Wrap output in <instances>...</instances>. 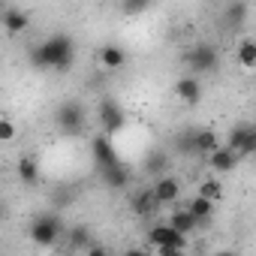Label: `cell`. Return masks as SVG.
Segmentation results:
<instances>
[{
  "instance_id": "6da1fadb",
  "label": "cell",
  "mask_w": 256,
  "mask_h": 256,
  "mask_svg": "<svg viewBox=\"0 0 256 256\" xmlns=\"http://www.w3.org/2000/svg\"><path fill=\"white\" fill-rule=\"evenodd\" d=\"M70 58H72V42L66 36H52L34 52V60L40 66H52V70H64L70 64Z\"/></svg>"
},
{
  "instance_id": "7a4b0ae2",
  "label": "cell",
  "mask_w": 256,
  "mask_h": 256,
  "mask_svg": "<svg viewBox=\"0 0 256 256\" xmlns=\"http://www.w3.org/2000/svg\"><path fill=\"white\" fill-rule=\"evenodd\" d=\"M60 232H64V223H60L54 214H42V217H36V220L30 223V241H36V244H42V247L54 244V241L60 238Z\"/></svg>"
},
{
  "instance_id": "3957f363",
  "label": "cell",
  "mask_w": 256,
  "mask_h": 256,
  "mask_svg": "<svg viewBox=\"0 0 256 256\" xmlns=\"http://www.w3.org/2000/svg\"><path fill=\"white\" fill-rule=\"evenodd\" d=\"M148 244L154 247V250H160V247H187V235H181V232H175L169 223H157V226H151L148 229Z\"/></svg>"
},
{
  "instance_id": "277c9868",
  "label": "cell",
  "mask_w": 256,
  "mask_h": 256,
  "mask_svg": "<svg viewBox=\"0 0 256 256\" xmlns=\"http://www.w3.org/2000/svg\"><path fill=\"white\" fill-rule=\"evenodd\" d=\"M175 96H178L181 102H187V106H196V102L202 100V82H199L196 76H181V78L175 82Z\"/></svg>"
},
{
  "instance_id": "5b68a950",
  "label": "cell",
  "mask_w": 256,
  "mask_h": 256,
  "mask_svg": "<svg viewBox=\"0 0 256 256\" xmlns=\"http://www.w3.org/2000/svg\"><path fill=\"white\" fill-rule=\"evenodd\" d=\"M187 60H190L193 72H208L217 66V52L211 46H196L193 52H187Z\"/></svg>"
},
{
  "instance_id": "8992f818",
  "label": "cell",
  "mask_w": 256,
  "mask_h": 256,
  "mask_svg": "<svg viewBox=\"0 0 256 256\" xmlns=\"http://www.w3.org/2000/svg\"><path fill=\"white\" fill-rule=\"evenodd\" d=\"M94 157H96V166H100V172L120 166V163H118V154H114V148H112V142H108L106 136L94 139Z\"/></svg>"
},
{
  "instance_id": "52a82bcc",
  "label": "cell",
  "mask_w": 256,
  "mask_h": 256,
  "mask_svg": "<svg viewBox=\"0 0 256 256\" xmlns=\"http://www.w3.org/2000/svg\"><path fill=\"white\" fill-rule=\"evenodd\" d=\"M100 120L106 126V133H114L124 126V114H120V106L114 100H102L100 102Z\"/></svg>"
},
{
  "instance_id": "ba28073f",
  "label": "cell",
  "mask_w": 256,
  "mask_h": 256,
  "mask_svg": "<svg viewBox=\"0 0 256 256\" xmlns=\"http://www.w3.org/2000/svg\"><path fill=\"white\" fill-rule=\"evenodd\" d=\"M160 208H163V205H160V199H157L154 187H151V190H142V193H136V196H133V211H136L139 217H154Z\"/></svg>"
},
{
  "instance_id": "9c48e42d",
  "label": "cell",
  "mask_w": 256,
  "mask_h": 256,
  "mask_svg": "<svg viewBox=\"0 0 256 256\" xmlns=\"http://www.w3.org/2000/svg\"><path fill=\"white\" fill-rule=\"evenodd\" d=\"M238 160H241V154L238 151H232V148H220V151H214L211 157H208V166L214 169V172H232L235 166H238Z\"/></svg>"
},
{
  "instance_id": "30bf717a",
  "label": "cell",
  "mask_w": 256,
  "mask_h": 256,
  "mask_svg": "<svg viewBox=\"0 0 256 256\" xmlns=\"http://www.w3.org/2000/svg\"><path fill=\"white\" fill-rule=\"evenodd\" d=\"M154 193H157L160 205L178 202V196H181V181H178V178H172V175H163V178L154 184Z\"/></svg>"
},
{
  "instance_id": "8fae6325",
  "label": "cell",
  "mask_w": 256,
  "mask_h": 256,
  "mask_svg": "<svg viewBox=\"0 0 256 256\" xmlns=\"http://www.w3.org/2000/svg\"><path fill=\"white\" fill-rule=\"evenodd\" d=\"M166 223H169L175 232H181V235H190V232L196 229V223H199V220L190 214V208H187V205H181V208H175V211L169 214V220H166Z\"/></svg>"
},
{
  "instance_id": "7c38bea8",
  "label": "cell",
  "mask_w": 256,
  "mask_h": 256,
  "mask_svg": "<svg viewBox=\"0 0 256 256\" xmlns=\"http://www.w3.org/2000/svg\"><path fill=\"white\" fill-rule=\"evenodd\" d=\"M100 64H102V70H120V66L126 64V52H124L120 46L108 42V46L100 48Z\"/></svg>"
},
{
  "instance_id": "4fadbf2b",
  "label": "cell",
  "mask_w": 256,
  "mask_h": 256,
  "mask_svg": "<svg viewBox=\"0 0 256 256\" xmlns=\"http://www.w3.org/2000/svg\"><path fill=\"white\" fill-rule=\"evenodd\" d=\"M193 148H196L199 154L211 157V154H214V151H220L223 145H220V139H217V133H214V130H199V133H193Z\"/></svg>"
},
{
  "instance_id": "5bb4252c",
  "label": "cell",
  "mask_w": 256,
  "mask_h": 256,
  "mask_svg": "<svg viewBox=\"0 0 256 256\" xmlns=\"http://www.w3.org/2000/svg\"><path fill=\"white\" fill-rule=\"evenodd\" d=\"M235 58L244 70H256V40L253 36H244L235 48Z\"/></svg>"
},
{
  "instance_id": "9a60e30c",
  "label": "cell",
  "mask_w": 256,
  "mask_h": 256,
  "mask_svg": "<svg viewBox=\"0 0 256 256\" xmlns=\"http://www.w3.org/2000/svg\"><path fill=\"white\" fill-rule=\"evenodd\" d=\"M24 24H28V18H24L22 10H16V6H6L4 10V28H6V34H22Z\"/></svg>"
},
{
  "instance_id": "2e32d148",
  "label": "cell",
  "mask_w": 256,
  "mask_h": 256,
  "mask_svg": "<svg viewBox=\"0 0 256 256\" xmlns=\"http://www.w3.org/2000/svg\"><path fill=\"white\" fill-rule=\"evenodd\" d=\"M187 208H190V214H193L199 223H205V220L214 214V208H217V205H214V202H208V199H202V196H193V199L187 202Z\"/></svg>"
},
{
  "instance_id": "e0dca14e",
  "label": "cell",
  "mask_w": 256,
  "mask_h": 256,
  "mask_svg": "<svg viewBox=\"0 0 256 256\" xmlns=\"http://www.w3.org/2000/svg\"><path fill=\"white\" fill-rule=\"evenodd\" d=\"M196 196H202V199H208V202H220L223 199V184L217 181V178H208V181H202L199 184V190H196Z\"/></svg>"
},
{
  "instance_id": "ac0fdd59",
  "label": "cell",
  "mask_w": 256,
  "mask_h": 256,
  "mask_svg": "<svg viewBox=\"0 0 256 256\" xmlns=\"http://www.w3.org/2000/svg\"><path fill=\"white\" fill-rule=\"evenodd\" d=\"M36 175H40V169H36V163H34L30 157H24V160L18 163V178H22L24 184H34V181H36Z\"/></svg>"
},
{
  "instance_id": "d6986e66",
  "label": "cell",
  "mask_w": 256,
  "mask_h": 256,
  "mask_svg": "<svg viewBox=\"0 0 256 256\" xmlns=\"http://www.w3.org/2000/svg\"><path fill=\"white\" fill-rule=\"evenodd\" d=\"M102 178L108 181V187H124V184H126V172H124L120 166H114V169H106V172H102Z\"/></svg>"
},
{
  "instance_id": "ffe728a7",
  "label": "cell",
  "mask_w": 256,
  "mask_h": 256,
  "mask_svg": "<svg viewBox=\"0 0 256 256\" xmlns=\"http://www.w3.org/2000/svg\"><path fill=\"white\" fill-rule=\"evenodd\" d=\"M16 139V126L12 120H0V142H12Z\"/></svg>"
},
{
  "instance_id": "44dd1931",
  "label": "cell",
  "mask_w": 256,
  "mask_h": 256,
  "mask_svg": "<svg viewBox=\"0 0 256 256\" xmlns=\"http://www.w3.org/2000/svg\"><path fill=\"white\" fill-rule=\"evenodd\" d=\"M70 238H72V244H78V247H90V241H88V229H72L70 232Z\"/></svg>"
},
{
  "instance_id": "7402d4cb",
  "label": "cell",
  "mask_w": 256,
  "mask_h": 256,
  "mask_svg": "<svg viewBox=\"0 0 256 256\" xmlns=\"http://www.w3.org/2000/svg\"><path fill=\"white\" fill-rule=\"evenodd\" d=\"M157 256H184V250L181 247H160Z\"/></svg>"
},
{
  "instance_id": "603a6c76",
  "label": "cell",
  "mask_w": 256,
  "mask_h": 256,
  "mask_svg": "<svg viewBox=\"0 0 256 256\" xmlns=\"http://www.w3.org/2000/svg\"><path fill=\"white\" fill-rule=\"evenodd\" d=\"M88 256H112V253H108L102 244H90V247H88Z\"/></svg>"
},
{
  "instance_id": "cb8c5ba5",
  "label": "cell",
  "mask_w": 256,
  "mask_h": 256,
  "mask_svg": "<svg viewBox=\"0 0 256 256\" xmlns=\"http://www.w3.org/2000/svg\"><path fill=\"white\" fill-rule=\"evenodd\" d=\"M124 256H148L142 247H130V250H124Z\"/></svg>"
},
{
  "instance_id": "d4e9b609",
  "label": "cell",
  "mask_w": 256,
  "mask_h": 256,
  "mask_svg": "<svg viewBox=\"0 0 256 256\" xmlns=\"http://www.w3.org/2000/svg\"><path fill=\"white\" fill-rule=\"evenodd\" d=\"M211 256H238L235 250H217V253H211Z\"/></svg>"
}]
</instances>
